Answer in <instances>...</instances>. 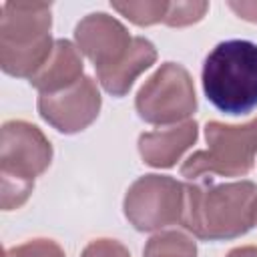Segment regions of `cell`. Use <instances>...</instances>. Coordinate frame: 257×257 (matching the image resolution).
Listing matches in <instances>:
<instances>
[{
	"label": "cell",
	"mask_w": 257,
	"mask_h": 257,
	"mask_svg": "<svg viewBox=\"0 0 257 257\" xmlns=\"http://www.w3.org/2000/svg\"><path fill=\"white\" fill-rule=\"evenodd\" d=\"M52 163V145L44 133L28 120H6L0 139L2 209L22 207L40 177Z\"/></svg>",
	"instance_id": "4"
},
{
	"label": "cell",
	"mask_w": 257,
	"mask_h": 257,
	"mask_svg": "<svg viewBox=\"0 0 257 257\" xmlns=\"http://www.w3.org/2000/svg\"><path fill=\"white\" fill-rule=\"evenodd\" d=\"M135 108L145 122L157 126L189 120L197 110V94L189 70L177 62L161 64L139 88Z\"/></svg>",
	"instance_id": "6"
},
{
	"label": "cell",
	"mask_w": 257,
	"mask_h": 257,
	"mask_svg": "<svg viewBox=\"0 0 257 257\" xmlns=\"http://www.w3.org/2000/svg\"><path fill=\"white\" fill-rule=\"evenodd\" d=\"M169 4L165 0H145V2H114L112 8L122 14L126 20H131L137 26H151L165 22V16L169 12Z\"/></svg>",
	"instance_id": "14"
},
{
	"label": "cell",
	"mask_w": 257,
	"mask_h": 257,
	"mask_svg": "<svg viewBox=\"0 0 257 257\" xmlns=\"http://www.w3.org/2000/svg\"><path fill=\"white\" fill-rule=\"evenodd\" d=\"M155 60H157L155 44L143 36H135L133 46H131L128 54L124 56V60L120 64H116L114 68L96 74V78L108 94L120 98L131 90L137 76H141L147 68H151L155 64Z\"/></svg>",
	"instance_id": "12"
},
{
	"label": "cell",
	"mask_w": 257,
	"mask_h": 257,
	"mask_svg": "<svg viewBox=\"0 0 257 257\" xmlns=\"http://www.w3.org/2000/svg\"><path fill=\"white\" fill-rule=\"evenodd\" d=\"M207 10H209V2H171L163 24L177 26V28L189 26L203 20Z\"/></svg>",
	"instance_id": "15"
},
{
	"label": "cell",
	"mask_w": 257,
	"mask_h": 257,
	"mask_svg": "<svg viewBox=\"0 0 257 257\" xmlns=\"http://www.w3.org/2000/svg\"><path fill=\"white\" fill-rule=\"evenodd\" d=\"M84 76V62L80 50L70 40L58 38L46 64L28 80L38 94H54L70 88Z\"/></svg>",
	"instance_id": "11"
},
{
	"label": "cell",
	"mask_w": 257,
	"mask_h": 257,
	"mask_svg": "<svg viewBox=\"0 0 257 257\" xmlns=\"http://www.w3.org/2000/svg\"><path fill=\"white\" fill-rule=\"evenodd\" d=\"M199 137V124L185 120L179 124L163 126L139 137V155L145 165L155 169H171L189 151Z\"/></svg>",
	"instance_id": "10"
},
{
	"label": "cell",
	"mask_w": 257,
	"mask_h": 257,
	"mask_svg": "<svg viewBox=\"0 0 257 257\" xmlns=\"http://www.w3.org/2000/svg\"><path fill=\"white\" fill-rule=\"evenodd\" d=\"M133 38L124 24L106 12L86 14L74 28L76 48L94 64L96 74L120 64L133 46Z\"/></svg>",
	"instance_id": "9"
},
{
	"label": "cell",
	"mask_w": 257,
	"mask_h": 257,
	"mask_svg": "<svg viewBox=\"0 0 257 257\" xmlns=\"http://www.w3.org/2000/svg\"><path fill=\"white\" fill-rule=\"evenodd\" d=\"M4 257H66L64 249L52 239H30L6 249Z\"/></svg>",
	"instance_id": "16"
},
{
	"label": "cell",
	"mask_w": 257,
	"mask_h": 257,
	"mask_svg": "<svg viewBox=\"0 0 257 257\" xmlns=\"http://www.w3.org/2000/svg\"><path fill=\"white\" fill-rule=\"evenodd\" d=\"M0 16V66L16 78H32L50 58L54 42L52 6L46 2H4Z\"/></svg>",
	"instance_id": "2"
},
{
	"label": "cell",
	"mask_w": 257,
	"mask_h": 257,
	"mask_svg": "<svg viewBox=\"0 0 257 257\" xmlns=\"http://www.w3.org/2000/svg\"><path fill=\"white\" fill-rule=\"evenodd\" d=\"M183 227L203 241H229L257 225V185L253 181L185 185Z\"/></svg>",
	"instance_id": "1"
},
{
	"label": "cell",
	"mask_w": 257,
	"mask_h": 257,
	"mask_svg": "<svg viewBox=\"0 0 257 257\" xmlns=\"http://www.w3.org/2000/svg\"><path fill=\"white\" fill-rule=\"evenodd\" d=\"M225 257H257V245H241V247H235Z\"/></svg>",
	"instance_id": "19"
},
{
	"label": "cell",
	"mask_w": 257,
	"mask_h": 257,
	"mask_svg": "<svg viewBox=\"0 0 257 257\" xmlns=\"http://www.w3.org/2000/svg\"><path fill=\"white\" fill-rule=\"evenodd\" d=\"M201 82L207 100L225 114L257 108V44L241 38L219 42L205 56Z\"/></svg>",
	"instance_id": "3"
},
{
	"label": "cell",
	"mask_w": 257,
	"mask_h": 257,
	"mask_svg": "<svg viewBox=\"0 0 257 257\" xmlns=\"http://www.w3.org/2000/svg\"><path fill=\"white\" fill-rule=\"evenodd\" d=\"M80 257H131L128 249L116 241V239H108V237H100L90 241Z\"/></svg>",
	"instance_id": "17"
},
{
	"label": "cell",
	"mask_w": 257,
	"mask_h": 257,
	"mask_svg": "<svg viewBox=\"0 0 257 257\" xmlns=\"http://www.w3.org/2000/svg\"><path fill=\"white\" fill-rule=\"evenodd\" d=\"M207 149L195 151L181 165V175L189 181L205 179V175L243 177L257 157V116L243 124H225L209 120L205 124Z\"/></svg>",
	"instance_id": "5"
},
{
	"label": "cell",
	"mask_w": 257,
	"mask_h": 257,
	"mask_svg": "<svg viewBox=\"0 0 257 257\" xmlns=\"http://www.w3.org/2000/svg\"><path fill=\"white\" fill-rule=\"evenodd\" d=\"M185 209V185L169 175H143L124 195L122 213L143 233L163 231L181 223Z\"/></svg>",
	"instance_id": "7"
},
{
	"label": "cell",
	"mask_w": 257,
	"mask_h": 257,
	"mask_svg": "<svg viewBox=\"0 0 257 257\" xmlns=\"http://www.w3.org/2000/svg\"><path fill=\"white\" fill-rule=\"evenodd\" d=\"M143 257H197V243L183 231H159L147 241Z\"/></svg>",
	"instance_id": "13"
},
{
	"label": "cell",
	"mask_w": 257,
	"mask_h": 257,
	"mask_svg": "<svg viewBox=\"0 0 257 257\" xmlns=\"http://www.w3.org/2000/svg\"><path fill=\"white\" fill-rule=\"evenodd\" d=\"M100 92L90 76L54 94H38V114L58 133L74 135L92 124L100 112Z\"/></svg>",
	"instance_id": "8"
},
{
	"label": "cell",
	"mask_w": 257,
	"mask_h": 257,
	"mask_svg": "<svg viewBox=\"0 0 257 257\" xmlns=\"http://www.w3.org/2000/svg\"><path fill=\"white\" fill-rule=\"evenodd\" d=\"M241 20H247V22H253L257 24V2H247V0H241V2H229L227 4Z\"/></svg>",
	"instance_id": "18"
}]
</instances>
